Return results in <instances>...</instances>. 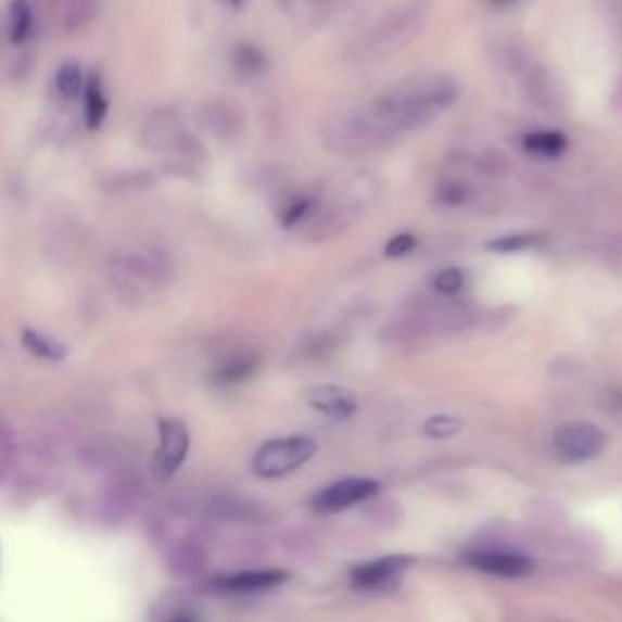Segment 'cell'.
Listing matches in <instances>:
<instances>
[{
    "label": "cell",
    "instance_id": "cell-1",
    "mask_svg": "<svg viewBox=\"0 0 622 622\" xmlns=\"http://www.w3.org/2000/svg\"><path fill=\"white\" fill-rule=\"evenodd\" d=\"M457 96H460V86L450 76L426 74L386 88L370 110L394 135H399V131L428 125L437 112L450 107Z\"/></svg>",
    "mask_w": 622,
    "mask_h": 622
},
{
    "label": "cell",
    "instance_id": "cell-2",
    "mask_svg": "<svg viewBox=\"0 0 622 622\" xmlns=\"http://www.w3.org/2000/svg\"><path fill=\"white\" fill-rule=\"evenodd\" d=\"M321 137L326 149L335 156L360 158L390 147L396 135L372 110H351L326 122Z\"/></svg>",
    "mask_w": 622,
    "mask_h": 622
},
{
    "label": "cell",
    "instance_id": "cell-3",
    "mask_svg": "<svg viewBox=\"0 0 622 622\" xmlns=\"http://www.w3.org/2000/svg\"><path fill=\"white\" fill-rule=\"evenodd\" d=\"M426 10L421 5L399 8L370 29V35L365 37V52L370 56H390L394 52H402L406 45H411L421 35Z\"/></svg>",
    "mask_w": 622,
    "mask_h": 622
},
{
    "label": "cell",
    "instance_id": "cell-4",
    "mask_svg": "<svg viewBox=\"0 0 622 622\" xmlns=\"http://www.w3.org/2000/svg\"><path fill=\"white\" fill-rule=\"evenodd\" d=\"M316 455V443L307 435H290L268 441L253 455V472L263 479H280L307 465Z\"/></svg>",
    "mask_w": 622,
    "mask_h": 622
},
{
    "label": "cell",
    "instance_id": "cell-5",
    "mask_svg": "<svg viewBox=\"0 0 622 622\" xmlns=\"http://www.w3.org/2000/svg\"><path fill=\"white\" fill-rule=\"evenodd\" d=\"M404 314H411L431 335H453L460 333L474 323V314L465 302H455L453 297H418L406 304Z\"/></svg>",
    "mask_w": 622,
    "mask_h": 622
},
{
    "label": "cell",
    "instance_id": "cell-6",
    "mask_svg": "<svg viewBox=\"0 0 622 622\" xmlns=\"http://www.w3.org/2000/svg\"><path fill=\"white\" fill-rule=\"evenodd\" d=\"M606 450V433L594 423L571 421L553 433V453L559 462L581 465L591 462Z\"/></svg>",
    "mask_w": 622,
    "mask_h": 622
},
{
    "label": "cell",
    "instance_id": "cell-7",
    "mask_svg": "<svg viewBox=\"0 0 622 622\" xmlns=\"http://www.w3.org/2000/svg\"><path fill=\"white\" fill-rule=\"evenodd\" d=\"M520 84L528 103L543 112H564L567 110V88L553 68L545 64H528L520 71Z\"/></svg>",
    "mask_w": 622,
    "mask_h": 622
},
{
    "label": "cell",
    "instance_id": "cell-8",
    "mask_svg": "<svg viewBox=\"0 0 622 622\" xmlns=\"http://www.w3.org/2000/svg\"><path fill=\"white\" fill-rule=\"evenodd\" d=\"M158 450L154 457V474L161 482H166L178 472L186 462L190 450V433L188 426L178 418H163L158 423Z\"/></svg>",
    "mask_w": 622,
    "mask_h": 622
},
{
    "label": "cell",
    "instance_id": "cell-9",
    "mask_svg": "<svg viewBox=\"0 0 622 622\" xmlns=\"http://www.w3.org/2000/svg\"><path fill=\"white\" fill-rule=\"evenodd\" d=\"M411 557L406 555H390L380 559H370V562H363L358 567H353L351 581L355 588L360 591H392L402 584V579L406 576V571L411 569Z\"/></svg>",
    "mask_w": 622,
    "mask_h": 622
},
{
    "label": "cell",
    "instance_id": "cell-10",
    "mask_svg": "<svg viewBox=\"0 0 622 622\" xmlns=\"http://www.w3.org/2000/svg\"><path fill=\"white\" fill-rule=\"evenodd\" d=\"M380 494V482L375 479H341L314 496V508L319 513H343L348 508L370 502Z\"/></svg>",
    "mask_w": 622,
    "mask_h": 622
},
{
    "label": "cell",
    "instance_id": "cell-11",
    "mask_svg": "<svg viewBox=\"0 0 622 622\" xmlns=\"http://www.w3.org/2000/svg\"><path fill=\"white\" fill-rule=\"evenodd\" d=\"M465 559L469 567L498 579H523L535 571L533 559L511 553V549H472Z\"/></svg>",
    "mask_w": 622,
    "mask_h": 622
},
{
    "label": "cell",
    "instance_id": "cell-12",
    "mask_svg": "<svg viewBox=\"0 0 622 622\" xmlns=\"http://www.w3.org/2000/svg\"><path fill=\"white\" fill-rule=\"evenodd\" d=\"M290 579L288 571L282 569H246L224 574L212 581V591L229 596H246V594H263V591L278 588Z\"/></svg>",
    "mask_w": 622,
    "mask_h": 622
},
{
    "label": "cell",
    "instance_id": "cell-13",
    "mask_svg": "<svg viewBox=\"0 0 622 622\" xmlns=\"http://www.w3.org/2000/svg\"><path fill=\"white\" fill-rule=\"evenodd\" d=\"M307 402L312 409L333 418V421H345V418H351L358 411V399H355V394L335 384L309 386Z\"/></svg>",
    "mask_w": 622,
    "mask_h": 622
},
{
    "label": "cell",
    "instance_id": "cell-14",
    "mask_svg": "<svg viewBox=\"0 0 622 622\" xmlns=\"http://www.w3.org/2000/svg\"><path fill=\"white\" fill-rule=\"evenodd\" d=\"M309 217L312 219H307V231H304V237L316 243L339 237L341 231L351 227V214L343 205L326 207L319 214H309Z\"/></svg>",
    "mask_w": 622,
    "mask_h": 622
},
{
    "label": "cell",
    "instance_id": "cell-15",
    "mask_svg": "<svg viewBox=\"0 0 622 622\" xmlns=\"http://www.w3.org/2000/svg\"><path fill=\"white\" fill-rule=\"evenodd\" d=\"M261 365V358L253 353H239L231 355V358L224 360L217 370H214V384L219 386H237L241 382H246L249 377L256 375Z\"/></svg>",
    "mask_w": 622,
    "mask_h": 622
},
{
    "label": "cell",
    "instance_id": "cell-16",
    "mask_svg": "<svg viewBox=\"0 0 622 622\" xmlns=\"http://www.w3.org/2000/svg\"><path fill=\"white\" fill-rule=\"evenodd\" d=\"M110 110V100L105 96L103 88V78L98 74L86 78V88H84V112H86V125L88 129H100L107 117Z\"/></svg>",
    "mask_w": 622,
    "mask_h": 622
},
{
    "label": "cell",
    "instance_id": "cell-17",
    "mask_svg": "<svg viewBox=\"0 0 622 622\" xmlns=\"http://www.w3.org/2000/svg\"><path fill=\"white\" fill-rule=\"evenodd\" d=\"M23 345L39 360L59 363V360L66 358V345L64 343L52 339V335L39 333V331H33V329L23 331Z\"/></svg>",
    "mask_w": 622,
    "mask_h": 622
},
{
    "label": "cell",
    "instance_id": "cell-18",
    "mask_svg": "<svg viewBox=\"0 0 622 622\" xmlns=\"http://www.w3.org/2000/svg\"><path fill=\"white\" fill-rule=\"evenodd\" d=\"M35 29V13L29 0H13L10 5V42L25 45L33 37Z\"/></svg>",
    "mask_w": 622,
    "mask_h": 622
},
{
    "label": "cell",
    "instance_id": "cell-19",
    "mask_svg": "<svg viewBox=\"0 0 622 622\" xmlns=\"http://www.w3.org/2000/svg\"><path fill=\"white\" fill-rule=\"evenodd\" d=\"M523 147L530 154L559 156L567 149V137L559 131H530L523 137Z\"/></svg>",
    "mask_w": 622,
    "mask_h": 622
},
{
    "label": "cell",
    "instance_id": "cell-20",
    "mask_svg": "<svg viewBox=\"0 0 622 622\" xmlns=\"http://www.w3.org/2000/svg\"><path fill=\"white\" fill-rule=\"evenodd\" d=\"M86 88V78L80 74V66L74 64V61H66L64 66L56 71V90L61 98L74 100L78 96H84Z\"/></svg>",
    "mask_w": 622,
    "mask_h": 622
},
{
    "label": "cell",
    "instance_id": "cell-21",
    "mask_svg": "<svg viewBox=\"0 0 622 622\" xmlns=\"http://www.w3.org/2000/svg\"><path fill=\"white\" fill-rule=\"evenodd\" d=\"M233 66H237V71L243 76H261L265 74V68H268V59H265L258 47L241 45L237 54H233Z\"/></svg>",
    "mask_w": 622,
    "mask_h": 622
},
{
    "label": "cell",
    "instance_id": "cell-22",
    "mask_svg": "<svg viewBox=\"0 0 622 622\" xmlns=\"http://www.w3.org/2000/svg\"><path fill=\"white\" fill-rule=\"evenodd\" d=\"M469 198H472V192H469L467 182H462V180H443V182H437L435 195H433V200L441 207H460V205H465Z\"/></svg>",
    "mask_w": 622,
    "mask_h": 622
},
{
    "label": "cell",
    "instance_id": "cell-23",
    "mask_svg": "<svg viewBox=\"0 0 622 622\" xmlns=\"http://www.w3.org/2000/svg\"><path fill=\"white\" fill-rule=\"evenodd\" d=\"M474 168L479 173H484V176H488V178H502V176H506L508 170H511V161H508L504 151L486 149L474 158Z\"/></svg>",
    "mask_w": 622,
    "mask_h": 622
},
{
    "label": "cell",
    "instance_id": "cell-24",
    "mask_svg": "<svg viewBox=\"0 0 622 622\" xmlns=\"http://www.w3.org/2000/svg\"><path fill=\"white\" fill-rule=\"evenodd\" d=\"M312 212H314V200L312 198H307V195L290 198L288 202H284L282 212H280L282 227H297V224L309 219Z\"/></svg>",
    "mask_w": 622,
    "mask_h": 622
},
{
    "label": "cell",
    "instance_id": "cell-25",
    "mask_svg": "<svg viewBox=\"0 0 622 622\" xmlns=\"http://www.w3.org/2000/svg\"><path fill=\"white\" fill-rule=\"evenodd\" d=\"M462 431V421L457 416H447V414H437L431 416L423 423V433L433 441H445V437H453Z\"/></svg>",
    "mask_w": 622,
    "mask_h": 622
},
{
    "label": "cell",
    "instance_id": "cell-26",
    "mask_svg": "<svg viewBox=\"0 0 622 622\" xmlns=\"http://www.w3.org/2000/svg\"><path fill=\"white\" fill-rule=\"evenodd\" d=\"M547 241L545 233H518V237H504L498 241L488 243V249L496 253H513V251H525L533 246H543Z\"/></svg>",
    "mask_w": 622,
    "mask_h": 622
},
{
    "label": "cell",
    "instance_id": "cell-27",
    "mask_svg": "<svg viewBox=\"0 0 622 622\" xmlns=\"http://www.w3.org/2000/svg\"><path fill=\"white\" fill-rule=\"evenodd\" d=\"M465 288V272L460 268H443L433 278V290L437 297H455Z\"/></svg>",
    "mask_w": 622,
    "mask_h": 622
},
{
    "label": "cell",
    "instance_id": "cell-28",
    "mask_svg": "<svg viewBox=\"0 0 622 622\" xmlns=\"http://www.w3.org/2000/svg\"><path fill=\"white\" fill-rule=\"evenodd\" d=\"M339 341L341 339L335 333H329V331L316 333L312 335V339H307V343H304V353H307L314 360L326 358V355H331L335 348H339Z\"/></svg>",
    "mask_w": 622,
    "mask_h": 622
},
{
    "label": "cell",
    "instance_id": "cell-29",
    "mask_svg": "<svg viewBox=\"0 0 622 622\" xmlns=\"http://www.w3.org/2000/svg\"><path fill=\"white\" fill-rule=\"evenodd\" d=\"M416 243H418V239L414 237V233H399V237H394L390 243H386L384 256L386 258H402V256H406V253L416 249Z\"/></svg>",
    "mask_w": 622,
    "mask_h": 622
},
{
    "label": "cell",
    "instance_id": "cell-30",
    "mask_svg": "<svg viewBox=\"0 0 622 622\" xmlns=\"http://www.w3.org/2000/svg\"><path fill=\"white\" fill-rule=\"evenodd\" d=\"M161 622H202V618H200L192 608L178 606V608H173L170 613L163 615Z\"/></svg>",
    "mask_w": 622,
    "mask_h": 622
},
{
    "label": "cell",
    "instance_id": "cell-31",
    "mask_svg": "<svg viewBox=\"0 0 622 622\" xmlns=\"http://www.w3.org/2000/svg\"><path fill=\"white\" fill-rule=\"evenodd\" d=\"M608 261L613 263L615 268L622 270V239H615V241L608 246Z\"/></svg>",
    "mask_w": 622,
    "mask_h": 622
},
{
    "label": "cell",
    "instance_id": "cell-32",
    "mask_svg": "<svg viewBox=\"0 0 622 622\" xmlns=\"http://www.w3.org/2000/svg\"><path fill=\"white\" fill-rule=\"evenodd\" d=\"M488 3H492L494 8H508V5H513L516 0H488Z\"/></svg>",
    "mask_w": 622,
    "mask_h": 622
},
{
    "label": "cell",
    "instance_id": "cell-33",
    "mask_svg": "<svg viewBox=\"0 0 622 622\" xmlns=\"http://www.w3.org/2000/svg\"><path fill=\"white\" fill-rule=\"evenodd\" d=\"M312 3H314L316 8H323V5H329V3H331V0H312Z\"/></svg>",
    "mask_w": 622,
    "mask_h": 622
},
{
    "label": "cell",
    "instance_id": "cell-34",
    "mask_svg": "<svg viewBox=\"0 0 622 622\" xmlns=\"http://www.w3.org/2000/svg\"><path fill=\"white\" fill-rule=\"evenodd\" d=\"M241 3L243 0H229V5H233V8H241Z\"/></svg>",
    "mask_w": 622,
    "mask_h": 622
},
{
    "label": "cell",
    "instance_id": "cell-35",
    "mask_svg": "<svg viewBox=\"0 0 622 622\" xmlns=\"http://www.w3.org/2000/svg\"><path fill=\"white\" fill-rule=\"evenodd\" d=\"M620 100H622V90H620Z\"/></svg>",
    "mask_w": 622,
    "mask_h": 622
}]
</instances>
